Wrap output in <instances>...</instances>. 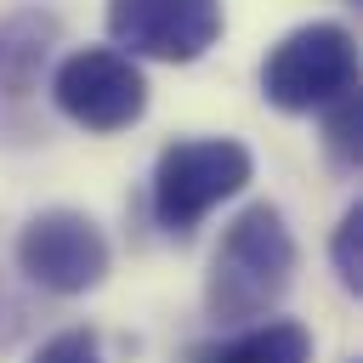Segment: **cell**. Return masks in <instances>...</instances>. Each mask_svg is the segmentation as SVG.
I'll return each instance as SVG.
<instances>
[{
	"mask_svg": "<svg viewBox=\"0 0 363 363\" xmlns=\"http://www.w3.org/2000/svg\"><path fill=\"white\" fill-rule=\"evenodd\" d=\"M289 278H295V238L284 216L272 204H250L216 244L204 301L221 323H255L284 301Z\"/></svg>",
	"mask_w": 363,
	"mask_h": 363,
	"instance_id": "cell-1",
	"label": "cell"
},
{
	"mask_svg": "<svg viewBox=\"0 0 363 363\" xmlns=\"http://www.w3.org/2000/svg\"><path fill=\"white\" fill-rule=\"evenodd\" d=\"M250 176H255V159L233 136L170 142L159 153V164H153V216H159V227L170 238H187L216 204L244 193Z\"/></svg>",
	"mask_w": 363,
	"mask_h": 363,
	"instance_id": "cell-2",
	"label": "cell"
},
{
	"mask_svg": "<svg viewBox=\"0 0 363 363\" xmlns=\"http://www.w3.org/2000/svg\"><path fill=\"white\" fill-rule=\"evenodd\" d=\"M352 85H357V45L340 23H306L284 34L261 62V96L284 113L329 108Z\"/></svg>",
	"mask_w": 363,
	"mask_h": 363,
	"instance_id": "cell-3",
	"label": "cell"
},
{
	"mask_svg": "<svg viewBox=\"0 0 363 363\" xmlns=\"http://www.w3.org/2000/svg\"><path fill=\"white\" fill-rule=\"evenodd\" d=\"M51 96H57L62 119H74L79 130H96V136H113L147 113V79H142L136 57H125L113 45H85V51L62 57V68L51 74Z\"/></svg>",
	"mask_w": 363,
	"mask_h": 363,
	"instance_id": "cell-4",
	"label": "cell"
},
{
	"mask_svg": "<svg viewBox=\"0 0 363 363\" xmlns=\"http://www.w3.org/2000/svg\"><path fill=\"white\" fill-rule=\"evenodd\" d=\"M108 238L79 210H40L17 233V267L51 295H85L108 278Z\"/></svg>",
	"mask_w": 363,
	"mask_h": 363,
	"instance_id": "cell-5",
	"label": "cell"
},
{
	"mask_svg": "<svg viewBox=\"0 0 363 363\" xmlns=\"http://www.w3.org/2000/svg\"><path fill=\"white\" fill-rule=\"evenodd\" d=\"M108 34L125 57L193 62L221 34V0H108Z\"/></svg>",
	"mask_w": 363,
	"mask_h": 363,
	"instance_id": "cell-6",
	"label": "cell"
},
{
	"mask_svg": "<svg viewBox=\"0 0 363 363\" xmlns=\"http://www.w3.org/2000/svg\"><path fill=\"white\" fill-rule=\"evenodd\" d=\"M187 363H312V335L289 318H261L227 340L193 346Z\"/></svg>",
	"mask_w": 363,
	"mask_h": 363,
	"instance_id": "cell-7",
	"label": "cell"
},
{
	"mask_svg": "<svg viewBox=\"0 0 363 363\" xmlns=\"http://www.w3.org/2000/svg\"><path fill=\"white\" fill-rule=\"evenodd\" d=\"M51 34H57L51 17H11V23H0V85L23 91L34 79V68L45 62Z\"/></svg>",
	"mask_w": 363,
	"mask_h": 363,
	"instance_id": "cell-8",
	"label": "cell"
},
{
	"mask_svg": "<svg viewBox=\"0 0 363 363\" xmlns=\"http://www.w3.org/2000/svg\"><path fill=\"white\" fill-rule=\"evenodd\" d=\"M357 130H363V113H357V85H352L323 108V142L340 164H357Z\"/></svg>",
	"mask_w": 363,
	"mask_h": 363,
	"instance_id": "cell-9",
	"label": "cell"
},
{
	"mask_svg": "<svg viewBox=\"0 0 363 363\" xmlns=\"http://www.w3.org/2000/svg\"><path fill=\"white\" fill-rule=\"evenodd\" d=\"M335 278L357 295L363 289V204H352L335 227Z\"/></svg>",
	"mask_w": 363,
	"mask_h": 363,
	"instance_id": "cell-10",
	"label": "cell"
},
{
	"mask_svg": "<svg viewBox=\"0 0 363 363\" xmlns=\"http://www.w3.org/2000/svg\"><path fill=\"white\" fill-rule=\"evenodd\" d=\"M28 363H102V340H96V329H62Z\"/></svg>",
	"mask_w": 363,
	"mask_h": 363,
	"instance_id": "cell-11",
	"label": "cell"
},
{
	"mask_svg": "<svg viewBox=\"0 0 363 363\" xmlns=\"http://www.w3.org/2000/svg\"><path fill=\"white\" fill-rule=\"evenodd\" d=\"M17 329H23V306H17V295H11L6 284H0V346H6V340H11Z\"/></svg>",
	"mask_w": 363,
	"mask_h": 363,
	"instance_id": "cell-12",
	"label": "cell"
}]
</instances>
